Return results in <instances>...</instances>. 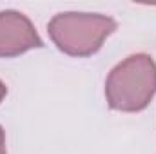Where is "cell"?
Wrapping results in <instances>:
<instances>
[{
  "label": "cell",
  "mask_w": 156,
  "mask_h": 154,
  "mask_svg": "<svg viewBox=\"0 0 156 154\" xmlns=\"http://www.w3.org/2000/svg\"><path fill=\"white\" fill-rule=\"evenodd\" d=\"M156 94V62L144 53L131 54L109 73L105 98L120 113L144 111Z\"/></svg>",
  "instance_id": "6da1fadb"
},
{
  "label": "cell",
  "mask_w": 156,
  "mask_h": 154,
  "mask_svg": "<svg viewBox=\"0 0 156 154\" xmlns=\"http://www.w3.org/2000/svg\"><path fill=\"white\" fill-rule=\"evenodd\" d=\"M0 154H7V149H5V132L0 125Z\"/></svg>",
  "instance_id": "277c9868"
},
{
  "label": "cell",
  "mask_w": 156,
  "mask_h": 154,
  "mask_svg": "<svg viewBox=\"0 0 156 154\" xmlns=\"http://www.w3.org/2000/svg\"><path fill=\"white\" fill-rule=\"evenodd\" d=\"M42 45L44 42L33 22L24 13L15 9L0 11V58L20 56Z\"/></svg>",
  "instance_id": "3957f363"
},
{
  "label": "cell",
  "mask_w": 156,
  "mask_h": 154,
  "mask_svg": "<svg viewBox=\"0 0 156 154\" xmlns=\"http://www.w3.org/2000/svg\"><path fill=\"white\" fill-rule=\"evenodd\" d=\"M5 94H7V87H5V83L0 80V103H2V100L5 98Z\"/></svg>",
  "instance_id": "5b68a950"
},
{
  "label": "cell",
  "mask_w": 156,
  "mask_h": 154,
  "mask_svg": "<svg viewBox=\"0 0 156 154\" xmlns=\"http://www.w3.org/2000/svg\"><path fill=\"white\" fill-rule=\"evenodd\" d=\"M115 18L98 13L67 11L55 15L47 24L53 44L66 54L85 58L100 51L105 38L116 31Z\"/></svg>",
  "instance_id": "7a4b0ae2"
}]
</instances>
